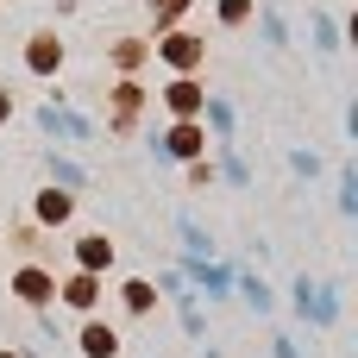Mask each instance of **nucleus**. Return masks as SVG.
Returning a JSON list of instances; mask_svg holds the SVG:
<instances>
[{"label":"nucleus","mask_w":358,"mask_h":358,"mask_svg":"<svg viewBox=\"0 0 358 358\" xmlns=\"http://www.w3.org/2000/svg\"><path fill=\"white\" fill-rule=\"evenodd\" d=\"M164 57H170V63H182V69H189V63H195V38H170V44H164Z\"/></svg>","instance_id":"obj_7"},{"label":"nucleus","mask_w":358,"mask_h":358,"mask_svg":"<svg viewBox=\"0 0 358 358\" xmlns=\"http://www.w3.org/2000/svg\"><path fill=\"white\" fill-rule=\"evenodd\" d=\"M176 6H182V0H164V13H176Z\"/></svg>","instance_id":"obj_11"},{"label":"nucleus","mask_w":358,"mask_h":358,"mask_svg":"<svg viewBox=\"0 0 358 358\" xmlns=\"http://www.w3.org/2000/svg\"><path fill=\"white\" fill-rule=\"evenodd\" d=\"M19 296H31V302H50V277L25 271V277H19Z\"/></svg>","instance_id":"obj_5"},{"label":"nucleus","mask_w":358,"mask_h":358,"mask_svg":"<svg viewBox=\"0 0 358 358\" xmlns=\"http://www.w3.org/2000/svg\"><path fill=\"white\" fill-rule=\"evenodd\" d=\"M107 258H113V245H107V239H82V264H88V271H101Z\"/></svg>","instance_id":"obj_4"},{"label":"nucleus","mask_w":358,"mask_h":358,"mask_svg":"<svg viewBox=\"0 0 358 358\" xmlns=\"http://www.w3.org/2000/svg\"><path fill=\"white\" fill-rule=\"evenodd\" d=\"M0 120H6V94H0Z\"/></svg>","instance_id":"obj_12"},{"label":"nucleus","mask_w":358,"mask_h":358,"mask_svg":"<svg viewBox=\"0 0 358 358\" xmlns=\"http://www.w3.org/2000/svg\"><path fill=\"white\" fill-rule=\"evenodd\" d=\"M170 107H176V113H195V107H201V88H195V82H176V88H170Z\"/></svg>","instance_id":"obj_2"},{"label":"nucleus","mask_w":358,"mask_h":358,"mask_svg":"<svg viewBox=\"0 0 358 358\" xmlns=\"http://www.w3.org/2000/svg\"><path fill=\"white\" fill-rule=\"evenodd\" d=\"M170 151H176V157H195V151H201V132H195V126H176V132H170Z\"/></svg>","instance_id":"obj_3"},{"label":"nucleus","mask_w":358,"mask_h":358,"mask_svg":"<svg viewBox=\"0 0 358 358\" xmlns=\"http://www.w3.org/2000/svg\"><path fill=\"white\" fill-rule=\"evenodd\" d=\"M69 302H76V308H88V302H94V283H88V277H76V283H69Z\"/></svg>","instance_id":"obj_8"},{"label":"nucleus","mask_w":358,"mask_h":358,"mask_svg":"<svg viewBox=\"0 0 358 358\" xmlns=\"http://www.w3.org/2000/svg\"><path fill=\"white\" fill-rule=\"evenodd\" d=\"M245 6H252V0H220V13H227V19H245Z\"/></svg>","instance_id":"obj_10"},{"label":"nucleus","mask_w":358,"mask_h":358,"mask_svg":"<svg viewBox=\"0 0 358 358\" xmlns=\"http://www.w3.org/2000/svg\"><path fill=\"white\" fill-rule=\"evenodd\" d=\"M69 214V195H44V220H63Z\"/></svg>","instance_id":"obj_9"},{"label":"nucleus","mask_w":358,"mask_h":358,"mask_svg":"<svg viewBox=\"0 0 358 358\" xmlns=\"http://www.w3.org/2000/svg\"><path fill=\"white\" fill-rule=\"evenodd\" d=\"M82 352L107 358V352H113V334H107V327H88V334H82Z\"/></svg>","instance_id":"obj_6"},{"label":"nucleus","mask_w":358,"mask_h":358,"mask_svg":"<svg viewBox=\"0 0 358 358\" xmlns=\"http://www.w3.org/2000/svg\"><path fill=\"white\" fill-rule=\"evenodd\" d=\"M296 296H302V315H315V321H334V315H340V302H334V289H308V283H302Z\"/></svg>","instance_id":"obj_1"}]
</instances>
